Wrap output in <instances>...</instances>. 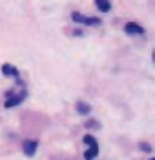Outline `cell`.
Returning a JSON list of instances; mask_svg holds the SVG:
<instances>
[{"label":"cell","instance_id":"obj_1","mask_svg":"<svg viewBox=\"0 0 155 160\" xmlns=\"http://www.w3.org/2000/svg\"><path fill=\"white\" fill-rule=\"evenodd\" d=\"M71 18L73 22H77V24H84V26H99L102 20L101 18H95V17H86L82 13H79V11H73L71 13Z\"/></svg>","mask_w":155,"mask_h":160},{"label":"cell","instance_id":"obj_2","mask_svg":"<svg viewBox=\"0 0 155 160\" xmlns=\"http://www.w3.org/2000/svg\"><path fill=\"white\" fill-rule=\"evenodd\" d=\"M124 31L130 33V35H144V28L139 26V24H135V22H128L124 26Z\"/></svg>","mask_w":155,"mask_h":160},{"label":"cell","instance_id":"obj_3","mask_svg":"<svg viewBox=\"0 0 155 160\" xmlns=\"http://www.w3.org/2000/svg\"><path fill=\"white\" fill-rule=\"evenodd\" d=\"M22 149H24V153H26L28 157H33L35 151H37V142H35V140H26L24 146H22Z\"/></svg>","mask_w":155,"mask_h":160},{"label":"cell","instance_id":"obj_4","mask_svg":"<svg viewBox=\"0 0 155 160\" xmlns=\"http://www.w3.org/2000/svg\"><path fill=\"white\" fill-rule=\"evenodd\" d=\"M24 98H26V93H18L17 97H9V98L6 100V108H15V106H18Z\"/></svg>","mask_w":155,"mask_h":160},{"label":"cell","instance_id":"obj_5","mask_svg":"<svg viewBox=\"0 0 155 160\" xmlns=\"http://www.w3.org/2000/svg\"><path fill=\"white\" fill-rule=\"evenodd\" d=\"M2 73H4L6 77H15V78H18V69H17L15 66H11V64H4V66H2Z\"/></svg>","mask_w":155,"mask_h":160},{"label":"cell","instance_id":"obj_6","mask_svg":"<svg viewBox=\"0 0 155 160\" xmlns=\"http://www.w3.org/2000/svg\"><path fill=\"white\" fill-rule=\"evenodd\" d=\"M97 155H99V146H97V144H93V146H90L88 151L84 153V158H86V160H93Z\"/></svg>","mask_w":155,"mask_h":160},{"label":"cell","instance_id":"obj_7","mask_svg":"<svg viewBox=\"0 0 155 160\" xmlns=\"http://www.w3.org/2000/svg\"><path fill=\"white\" fill-rule=\"evenodd\" d=\"M95 4H97V8L102 11V13H108L110 8H111V4H110L108 0H95Z\"/></svg>","mask_w":155,"mask_h":160},{"label":"cell","instance_id":"obj_8","mask_svg":"<svg viewBox=\"0 0 155 160\" xmlns=\"http://www.w3.org/2000/svg\"><path fill=\"white\" fill-rule=\"evenodd\" d=\"M77 111H79L80 115H88V113L91 111V108H90V104H86V102H79V104H77Z\"/></svg>","mask_w":155,"mask_h":160},{"label":"cell","instance_id":"obj_9","mask_svg":"<svg viewBox=\"0 0 155 160\" xmlns=\"http://www.w3.org/2000/svg\"><path fill=\"white\" fill-rule=\"evenodd\" d=\"M82 140H84V142H86V144H88V146H93V144H97V140L93 138L91 135H86V137H84Z\"/></svg>","mask_w":155,"mask_h":160},{"label":"cell","instance_id":"obj_10","mask_svg":"<svg viewBox=\"0 0 155 160\" xmlns=\"http://www.w3.org/2000/svg\"><path fill=\"white\" fill-rule=\"evenodd\" d=\"M141 149L146 151V153H150V151H152V146H150V144H146V142H142V144H141Z\"/></svg>","mask_w":155,"mask_h":160},{"label":"cell","instance_id":"obj_11","mask_svg":"<svg viewBox=\"0 0 155 160\" xmlns=\"http://www.w3.org/2000/svg\"><path fill=\"white\" fill-rule=\"evenodd\" d=\"M86 128H97V122H95V120H90V122L86 124Z\"/></svg>","mask_w":155,"mask_h":160},{"label":"cell","instance_id":"obj_12","mask_svg":"<svg viewBox=\"0 0 155 160\" xmlns=\"http://www.w3.org/2000/svg\"><path fill=\"white\" fill-rule=\"evenodd\" d=\"M150 160H153V158H150Z\"/></svg>","mask_w":155,"mask_h":160}]
</instances>
